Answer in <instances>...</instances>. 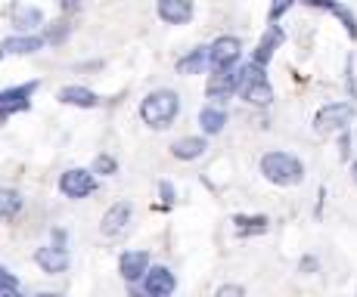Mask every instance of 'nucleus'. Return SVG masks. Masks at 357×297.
I'll return each instance as SVG.
<instances>
[{
    "mask_svg": "<svg viewBox=\"0 0 357 297\" xmlns=\"http://www.w3.org/2000/svg\"><path fill=\"white\" fill-rule=\"evenodd\" d=\"M177 115H181V96L168 87L153 90L140 102V121L153 130H168Z\"/></svg>",
    "mask_w": 357,
    "mask_h": 297,
    "instance_id": "nucleus-1",
    "label": "nucleus"
},
{
    "mask_svg": "<svg viewBox=\"0 0 357 297\" xmlns=\"http://www.w3.org/2000/svg\"><path fill=\"white\" fill-rule=\"evenodd\" d=\"M258 168L267 183L283 186V189L286 186H298L305 179V164H301V158L289 155V152H264Z\"/></svg>",
    "mask_w": 357,
    "mask_h": 297,
    "instance_id": "nucleus-2",
    "label": "nucleus"
},
{
    "mask_svg": "<svg viewBox=\"0 0 357 297\" xmlns=\"http://www.w3.org/2000/svg\"><path fill=\"white\" fill-rule=\"evenodd\" d=\"M239 93H243V99L249 102V106H271L273 87L267 84V78H264V65L249 62V65L239 68Z\"/></svg>",
    "mask_w": 357,
    "mask_h": 297,
    "instance_id": "nucleus-3",
    "label": "nucleus"
},
{
    "mask_svg": "<svg viewBox=\"0 0 357 297\" xmlns=\"http://www.w3.org/2000/svg\"><path fill=\"white\" fill-rule=\"evenodd\" d=\"M351 121H354V106L351 102H326V106L314 115V130H317L320 136L345 134Z\"/></svg>",
    "mask_w": 357,
    "mask_h": 297,
    "instance_id": "nucleus-4",
    "label": "nucleus"
},
{
    "mask_svg": "<svg viewBox=\"0 0 357 297\" xmlns=\"http://www.w3.org/2000/svg\"><path fill=\"white\" fill-rule=\"evenodd\" d=\"M38 87H40V81H29V84H16V87L0 90V124H6L19 112H29L31 96L38 93Z\"/></svg>",
    "mask_w": 357,
    "mask_h": 297,
    "instance_id": "nucleus-5",
    "label": "nucleus"
},
{
    "mask_svg": "<svg viewBox=\"0 0 357 297\" xmlns=\"http://www.w3.org/2000/svg\"><path fill=\"white\" fill-rule=\"evenodd\" d=\"M59 192H63L66 198H72V202H81V198L97 192V177H93V170L68 168V170H63V177H59Z\"/></svg>",
    "mask_w": 357,
    "mask_h": 297,
    "instance_id": "nucleus-6",
    "label": "nucleus"
},
{
    "mask_svg": "<svg viewBox=\"0 0 357 297\" xmlns=\"http://www.w3.org/2000/svg\"><path fill=\"white\" fill-rule=\"evenodd\" d=\"M236 90H239V68L236 65H230V68H211L208 84H205V96H208V99L224 102V99H230Z\"/></svg>",
    "mask_w": 357,
    "mask_h": 297,
    "instance_id": "nucleus-7",
    "label": "nucleus"
},
{
    "mask_svg": "<svg viewBox=\"0 0 357 297\" xmlns=\"http://www.w3.org/2000/svg\"><path fill=\"white\" fill-rule=\"evenodd\" d=\"M239 56H243V40L233 38V34H224L215 44L208 47V65L211 68H230L236 65Z\"/></svg>",
    "mask_w": 357,
    "mask_h": 297,
    "instance_id": "nucleus-8",
    "label": "nucleus"
},
{
    "mask_svg": "<svg viewBox=\"0 0 357 297\" xmlns=\"http://www.w3.org/2000/svg\"><path fill=\"white\" fill-rule=\"evenodd\" d=\"M174 288H177V279L168 266H149L146 275L140 279V291L146 297H168L174 294Z\"/></svg>",
    "mask_w": 357,
    "mask_h": 297,
    "instance_id": "nucleus-9",
    "label": "nucleus"
},
{
    "mask_svg": "<svg viewBox=\"0 0 357 297\" xmlns=\"http://www.w3.org/2000/svg\"><path fill=\"white\" fill-rule=\"evenodd\" d=\"M130 217H134V204H130V202H115L112 208L102 214V220H100V232H102L106 239H119V236H125Z\"/></svg>",
    "mask_w": 357,
    "mask_h": 297,
    "instance_id": "nucleus-10",
    "label": "nucleus"
},
{
    "mask_svg": "<svg viewBox=\"0 0 357 297\" xmlns=\"http://www.w3.org/2000/svg\"><path fill=\"white\" fill-rule=\"evenodd\" d=\"M34 264H38L40 269H44L47 275H59V273H66L68 264H72V257H68V251H66V245H44V248H38L34 251Z\"/></svg>",
    "mask_w": 357,
    "mask_h": 297,
    "instance_id": "nucleus-11",
    "label": "nucleus"
},
{
    "mask_svg": "<svg viewBox=\"0 0 357 297\" xmlns=\"http://www.w3.org/2000/svg\"><path fill=\"white\" fill-rule=\"evenodd\" d=\"M44 44H47V40L38 38V34L19 31V34H13V38L0 40V59H3V56H31V53L44 50Z\"/></svg>",
    "mask_w": 357,
    "mask_h": 297,
    "instance_id": "nucleus-12",
    "label": "nucleus"
},
{
    "mask_svg": "<svg viewBox=\"0 0 357 297\" xmlns=\"http://www.w3.org/2000/svg\"><path fill=\"white\" fill-rule=\"evenodd\" d=\"M155 13H159V19L165 25H187L193 22V0H159L155 3Z\"/></svg>",
    "mask_w": 357,
    "mask_h": 297,
    "instance_id": "nucleus-13",
    "label": "nucleus"
},
{
    "mask_svg": "<svg viewBox=\"0 0 357 297\" xmlns=\"http://www.w3.org/2000/svg\"><path fill=\"white\" fill-rule=\"evenodd\" d=\"M283 40H286V31L280 29L277 22H271V25H267V31L261 34L255 53H252V62H255V65H264V68H267V62L273 59V53H277V47L283 44Z\"/></svg>",
    "mask_w": 357,
    "mask_h": 297,
    "instance_id": "nucleus-14",
    "label": "nucleus"
},
{
    "mask_svg": "<svg viewBox=\"0 0 357 297\" xmlns=\"http://www.w3.org/2000/svg\"><path fill=\"white\" fill-rule=\"evenodd\" d=\"M149 269V254L146 251H125L119 257V273L128 285H137V282L146 275Z\"/></svg>",
    "mask_w": 357,
    "mask_h": 297,
    "instance_id": "nucleus-15",
    "label": "nucleus"
},
{
    "mask_svg": "<svg viewBox=\"0 0 357 297\" xmlns=\"http://www.w3.org/2000/svg\"><path fill=\"white\" fill-rule=\"evenodd\" d=\"M56 99L63 102V106H72V109H97L100 106V96L93 93L91 87H81V84H66L56 93Z\"/></svg>",
    "mask_w": 357,
    "mask_h": 297,
    "instance_id": "nucleus-16",
    "label": "nucleus"
},
{
    "mask_svg": "<svg viewBox=\"0 0 357 297\" xmlns=\"http://www.w3.org/2000/svg\"><path fill=\"white\" fill-rule=\"evenodd\" d=\"M10 22L16 31H34L38 25H44V10L40 6H29V3H16L10 13Z\"/></svg>",
    "mask_w": 357,
    "mask_h": 297,
    "instance_id": "nucleus-17",
    "label": "nucleus"
},
{
    "mask_svg": "<svg viewBox=\"0 0 357 297\" xmlns=\"http://www.w3.org/2000/svg\"><path fill=\"white\" fill-rule=\"evenodd\" d=\"M205 149H208L205 136H181L177 143H171V155L177 161H196V158L205 155Z\"/></svg>",
    "mask_w": 357,
    "mask_h": 297,
    "instance_id": "nucleus-18",
    "label": "nucleus"
},
{
    "mask_svg": "<svg viewBox=\"0 0 357 297\" xmlns=\"http://www.w3.org/2000/svg\"><path fill=\"white\" fill-rule=\"evenodd\" d=\"M233 226H236L239 236H261V232H267V226H271V220L264 217V214H236L233 217Z\"/></svg>",
    "mask_w": 357,
    "mask_h": 297,
    "instance_id": "nucleus-19",
    "label": "nucleus"
},
{
    "mask_svg": "<svg viewBox=\"0 0 357 297\" xmlns=\"http://www.w3.org/2000/svg\"><path fill=\"white\" fill-rule=\"evenodd\" d=\"M205 65H208V47H196L177 59V74H202Z\"/></svg>",
    "mask_w": 357,
    "mask_h": 297,
    "instance_id": "nucleus-20",
    "label": "nucleus"
},
{
    "mask_svg": "<svg viewBox=\"0 0 357 297\" xmlns=\"http://www.w3.org/2000/svg\"><path fill=\"white\" fill-rule=\"evenodd\" d=\"M224 124H227V112L218 106H205L202 112H199V127H202V134L215 136L224 130Z\"/></svg>",
    "mask_w": 357,
    "mask_h": 297,
    "instance_id": "nucleus-21",
    "label": "nucleus"
},
{
    "mask_svg": "<svg viewBox=\"0 0 357 297\" xmlns=\"http://www.w3.org/2000/svg\"><path fill=\"white\" fill-rule=\"evenodd\" d=\"M25 208V198L19 189H0V220H16L19 211Z\"/></svg>",
    "mask_w": 357,
    "mask_h": 297,
    "instance_id": "nucleus-22",
    "label": "nucleus"
},
{
    "mask_svg": "<svg viewBox=\"0 0 357 297\" xmlns=\"http://www.w3.org/2000/svg\"><path fill=\"white\" fill-rule=\"evenodd\" d=\"M329 13H333V16H335V19H339V22H342V25H345L348 38H351V40H357V19H354V13H351V10H348V6H342V3H335V6H333V10H329Z\"/></svg>",
    "mask_w": 357,
    "mask_h": 297,
    "instance_id": "nucleus-23",
    "label": "nucleus"
},
{
    "mask_svg": "<svg viewBox=\"0 0 357 297\" xmlns=\"http://www.w3.org/2000/svg\"><path fill=\"white\" fill-rule=\"evenodd\" d=\"M72 34V25L66 22V19H59V22H53L50 29H47V44H66V38Z\"/></svg>",
    "mask_w": 357,
    "mask_h": 297,
    "instance_id": "nucleus-24",
    "label": "nucleus"
},
{
    "mask_svg": "<svg viewBox=\"0 0 357 297\" xmlns=\"http://www.w3.org/2000/svg\"><path fill=\"white\" fill-rule=\"evenodd\" d=\"M91 170L93 174H100V177H112V174H119V161H115L112 155H97Z\"/></svg>",
    "mask_w": 357,
    "mask_h": 297,
    "instance_id": "nucleus-25",
    "label": "nucleus"
},
{
    "mask_svg": "<svg viewBox=\"0 0 357 297\" xmlns=\"http://www.w3.org/2000/svg\"><path fill=\"white\" fill-rule=\"evenodd\" d=\"M0 294H3V297H16L19 294V282L13 279L6 269H0Z\"/></svg>",
    "mask_w": 357,
    "mask_h": 297,
    "instance_id": "nucleus-26",
    "label": "nucleus"
},
{
    "mask_svg": "<svg viewBox=\"0 0 357 297\" xmlns=\"http://www.w3.org/2000/svg\"><path fill=\"white\" fill-rule=\"evenodd\" d=\"M292 3H295V0H273V3H271V13H267V19H271V22H280V19L289 13Z\"/></svg>",
    "mask_w": 357,
    "mask_h": 297,
    "instance_id": "nucleus-27",
    "label": "nucleus"
},
{
    "mask_svg": "<svg viewBox=\"0 0 357 297\" xmlns=\"http://www.w3.org/2000/svg\"><path fill=\"white\" fill-rule=\"evenodd\" d=\"M245 288L243 285H221L218 288V297H243Z\"/></svg>",
    "mask_w": 357,
    "mask_h": 297,
    "instance_id": "nucleus-28",
    "label": "nucleus"
},
{
    "mask_svg": "<svg viewBox=\"0 0 357 297\" xmlns=\"http://www.w3.org/2000/svg\"><path fill=\"white\" fill-rule=\"evenodd\" d=\"M159 192H162V202L165 204H174V186L165 179V183H159Z\"/></svg>",
    "mask_w": 357,
    "mask_h": 297,
    "instance_id": "nucleus-29",
    "label": "nucleus"
},
{
    "mask_svg": "<svg viewBox=\"0 0 357 297\" xmlns=\"http://www.w3.org/2000/svg\"><path fill=\"white\" fill-rule=\"evenodd\" d=\"M298 3L314 6V10H333V6H335V0H298Z\"/></svg>",
    "mask_w": 357,
    "mask_h": 297,
    "instance_id": "nucleus-30",
    "label": "nucleus"
},
{
    "mask_svg": "<svg viewBox=\"0 0 357 297\" xmlns=\"http://www.w3.org/2000/svg\"><path fill=\"white\" fill-rule=\"evenodd\" d=\"M81 3H84V0H59V6H63V13H75Z\"/></svg>",
    "mask_w": 357,
    "mask_h": 297,
    "instance_id": "nucleus-31",
    "label": "nucleus"
},
{
    "mask_svg": "<svg viewBox=\"0 0 357 297\" xmlns=\"http://www.w3.org/2000/svg\"><path fill=\"white\" fill-rule=\"evenodd\" d=\"M301 269H317V260H314V257H305V260H301Z\"/></svg>",
    "mask_w": 357,
    "mask_h": 297,
    "instance_id": "nucleus-32",
    "label": "nucleus"
},
{
    "mask_svg": "<svg viewBox=\"0 0 357 297\" xmlns=\"http://www.w3.org/2000/svg\"><path fill=\"white\" fill-rule=\"evenodd\" d=\"M351 179H354V183H357V161L351 164Z\"/></svg>",
    "mask_w": 357,
    "mask_h": 297,
    "instance_id": "nucleus-33",
    "label": "nucleus"
}]
</instances>
